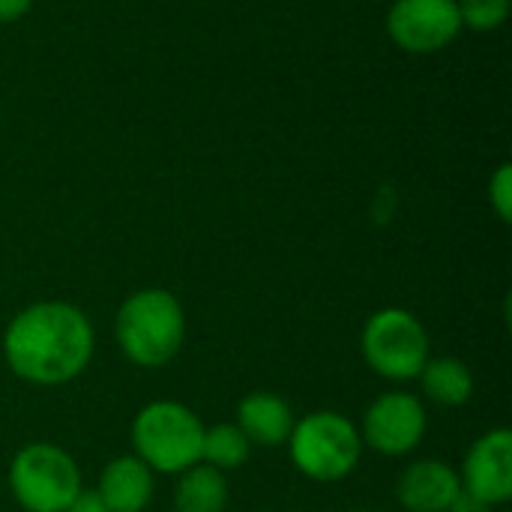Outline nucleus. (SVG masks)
Listing matches in <instances>:
<instances>
[{"label": "nucleus", "mask_w": 512, "mask_h": 512, "mask_svg": "<svg viewBox=\"0 0 512 512\" xmlns=\"http://www.w3.org/2000/svg\"><path fill=\"white\" fill-rule=\"evenodd\" d=\"M96 330L75 303L39 300L24 306L3 330L9 372L36 387L75 381L93 360Z\"/></svg>", "instance_id": "nucleus-1"}, {"label": "nucleus", "mask_w": 512, "mask_h": 512, "mask_svg": "<svg viewBox=\"0 0 512 512\" xmlns=\"http://www.w3.org/2000/svg\"><path fill=\"white\" fill-rule=\"evenodd\" d=\"M285 447L294 468L315 483H339L351 477L363 459L360 429L339 411H312L300 417Z\"/></svg>", "instance_id": "nucleus-4"}, {"label": "nucleus", "mask_w": 512, "mask_h": 512, "mask_svg": "<svg viewBox=\"0 0 512 512\" xmlns=\"http://www.w3.org/2000/svg\"><path fill=\"white\" fill-rule=\"evenodd\" d=\"M429 417L426 405L405 390L381 393L360 420V438L363 447L381 453V456H408L420 447L426 435Z\"/></svg>", "instance_id": "nucleus-7"}, {"label": "nucleus", "mask_w": 512, "mask_h": 512, "mask_svg": "<svg viewBox=\"0 0 512 512\" xmlns=\"http://www.w3.org/2000/svg\"><path fill=\"white\" fill-rule=\"evenodd\" d=\"M462 489L477 495L483 504L504 507L512 501V432L510 429H489L480 435L462 462L459 471Z\"/></svg>", "instance_id": "nucleus-9"}, {"label": "nucleus", "mask_w": 512, "mask_h": 512, "mask_svg": "<svg viewBox=\"0 0 512 512\" xmlns=\"http://www.w3.org/2000/svg\"><path fill=\"white\" fill-rule=\"evenodd\" d=\"M66 512H108V510H105L102 498L96 495V489H81V492L72 498V504L66 507Z\"/></svg>", "instance_id": "nucleus-18"}, {"label": "nucleus", "mask_w": 512, "mask_h": 512, "mask_svg": "<svg viewBox=\"0 0 512 512\" xmlns=\"http://www.w3.org/2000/svg\"><path fill=\"white\" fill-rule=\"evenodd\" d=\"M351 512H372V510H351Z\"/></svg>", "instance_id": "nucleus-21"}, {"label": "nucleus", "mask_w": 512, "mask_h": 512, "mask_svg": "<svg viewBox=\"0 0 512 512\" xmlns=\"http://www.w3.org/2000/svg\"><path fill=\"white\" fill-rule=\"evenodd\" d=\"M417 381L423 396L441 408H462L474 396V375L459 357H429Z\"/></svg>", "instance_id": "nucleus-13"}, {"label": "nucleus", "mask_w": 512, "mask_h": 512, "mask_svg": "<svg viewBox=\"0 0 512 512\" xmlns=\"http://www.w3.org/2000/svg\"><path fill=\"white\" fill-rule=\"evenodd\" d=\"M252 453V444L246 441V435L237 429V423H216L210 429H204V444H201V462L228 474L246 465Z\"/></svg>", "instance_id": "nucleus-15"}, {"label": "nucleus", "mask_w": 512, "mask_h": 512, "mask_svg": "<svg viewBox=\"0 0 512 512\" xmlns=\"http://www.w3.org/2000/svg\"><path fill=\"white\" fill-rule=\"evenodd\" d=\"M120 354L138 369L168 366L186 339V312L168 288H141L129 294L114 315Z\"/></svg>", "instance_id": "nucleus-2"}, {"label": "nucleus", "mask_w": 512, "mask_h": 512, "mask_svg": "<svg viewBox=\"0 0 512 512\" xmlns=\"http://www.w3.org/2000/svg\"><path fill=\"white\" fill-rule=\"evenodd\" d=\"M9 489L24 512H66L84 489L78 462L51 441L21 447L9 465Z\"/></svg>", "instance_id": "nucleus-5"}, {"label": "nucleus", "mask_w": 512, "mask_h": 512, "mask_svg": "<svg viewBox=\"0 0 512 512\" xmlns=\"http://www.w3.org/2000/svg\"><path fill=\"white\" fill-rule=\"evenodd\" d=\"M237 429L246 435L252 447H285L291 438V429L297 423L291 405L276 393H249L237 405Z\"/></svg>", "instance_id": "nucleus-12"}, {"label": "nucleus", "mask_w": 512, "mask_h": 512, "mask_svg": "<svg viewBox=\"0 0 512 512\" xmlns=\"http://www.w3.org/2000/svg\"><path fill=\"white\" fill-rule=\"evenodd\" d=\"M444 512H492L489 504H483L477 495H471L468 489H459V495L450 501V507Z\"/></svg>", "instance_id": "nucleus-19"}, {"label": "nucleus", "mask_w": 512, "mask_h": 512, "mask_svg": "<svg viewBox=\"0 0 512 512\" xmlns=\"http://www.w3.org/2000/svg\"><path fill=\"white\" fill-rule=\"evenodd\" d=\"M489 204L495 210V216L507 225L512 222V168L501 165L492 180H489Z\"/></svg>", "instance_id": "nucleus-17"}, {"label": "nucleus", "mask_w": 512, "mask_h": 512, "mask_svg": "<svg viewBox=\"0 0 512 512\" xmlns=\"http://www.w3.org/2000/svg\"><path fill=\"white\" fill-rule=\"evenodd\" d=\"M387 33L408 54L444 51L462 33L459 6L456 0H396L387 12Z\"/></svg>", "instance_id": "nucleus-8"}, {"label": "nucleus", "mask_w": 512, "mask_h": 512, "mask_svg": "<svg viewBox=\"0 0 512 512\" xmlns=\"http://www.w3.org/2000/svg\"><path fill=\"white\" fill-rule=\"evenodd\" d=\"M462 480L450 462L417 459L396 480V501L408 512H444L459 495Z\"/></svg>", "instance_id": "nucleus-10"}, {"label": "nucleus", "mask_w": 512, "mask_h": 512, "mask_svg": "<svg viewBox=\"0 0 512 512\" xmlns=\"http://www.w3.org/2000/svg\"><path fill=\"white\" fill-rule=\"evenodd\" d=\"M33 9V0H0V24H12Z\"/></svg>", "instance_id": "nucleus-20"}, {"label": "nucleus", "mask_w": 512, "mask_h": 512, "mask_svg": "<svg viewBox=\"0 0 512 512\" xmlns=\"http://www.w3.org/2000/svg\"><path fill=\"white\" fill-rule=\"evenodd\" d=\"M153 489V471L135 453L111 459L96 483V495L108 512H144L153 501Z\"/></svg>", "instance_id": "nucleus-11"}, {"label": "nucleus", "mask_w": 512, "mask_h": 512, "mask_svg": "<svg viewBox=\"0 0 512 512\" xmlns=\"http://www.w3.org/2000/svg\"><path fill=\"white\" fill-rule=\"evenodd\" d=\"M462 27H471L477 33H489L507 24L510 18V0H456Z\"/></svg>", "instance_id": "nucleus-16"}, {"label": "nucleus", "mask_w": 512, "mask_h": 512, "mask_svg": "<svg viewBox=\"0 0 512 512\" xmlns=\"http://www.w3.org/2000/svg\"><path fill=\"white\" fill-rule=\"evenodd\" d=\"M228 507V480L222 471L198 462L177 474L174 512H225Z\"/></svg>", "instance_id": "nucleus-14"}, {"label": "nucleus", "mask_w": 512, "mask_h": 512, "mask_svg": "<svg viewBox=\"0 0 512 512\" xmlns=\"http://www.w3.org/2000/svg\"><path fill=\"white\" fill-rule=\"evenodd\" d=\"M204 429L207 426L189 405L174 399H156L135 414L132 447L135 456L153 474L177 477L201 462Z\"/></svg>", "instance_id": "nucleus-3"}, {"label": "nucleus", "mask_w": 512, "mask_h": 512, "mask_svg": "<svg viewBox=\"0 0 512 512\" xmlns=\"http://www.w3.org/2000/svg\"><path fill=\"white\" fill-rule=\"evenodd\" d=\"M360 351L366 366L384 381H417L429 360V333L408 309H378L363 324Z\"/></svg>", "instance_id": "nucleus-6"}]
</instances>
